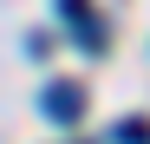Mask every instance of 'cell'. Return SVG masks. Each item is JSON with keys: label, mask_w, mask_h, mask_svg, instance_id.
Masks as SVG:
<instances>
[{"label": "cell", "mask_w": 150, "mask_h": 144, "mask_svg": "<svg viewBox=\"0 0 150 144\" xmlns=\"http://www.w3.org/2000/svg\"><path fill=\"white\" fill-rule=\"evenodd\" d=\"M39 111L52 118V125H79L85 118V85H72V79H52L39 92Z\"/></svg>", "instance_id": "1"}, {"label": "cell", "mask_w": 150, "mask_h": 144, "mask_svg": "<svg viewBox=\"0 0 150 144\" xmlns=\"http://www.w3.org/2000/svg\"><path fill=\"white\" fill-rule=\"evenodd\" d=\"M111 138H117V144H137V138H150V125H144V118H124Z\"/></svg>", "instance_id": "2"}]
</instances>
